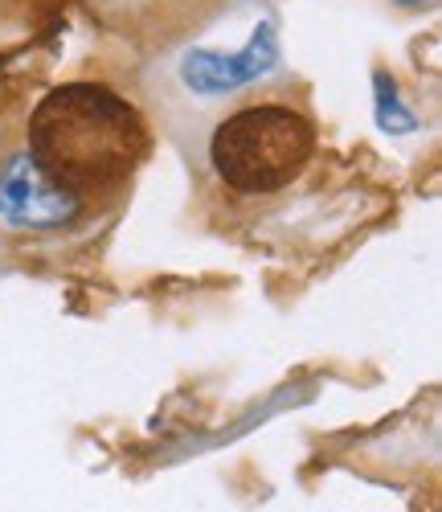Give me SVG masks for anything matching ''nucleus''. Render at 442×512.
Listing matches in <instances>:
<instances>
[{
    "mask_svg": "<svg viewBox=\"0 0 442 512\" xmlns=\"http://www.w3.org/2000/svg\"><path fill=\"white\" fill-rule=\"evenodd\" d=\"M152 148L144 111L103 82H62L29 115L25 152L58 189L95 205L115 197Z\"/></svg>",
    "mask_w": 442,
    "mask_h": 512,
    "instance_id": "obj_1",
    "label": "nucleus"
},
{
    "mask_svg": "<svg viewBox=\"0 0 442 512\" xmlns=\"http://www.w3.org/2000/svg\"><path fill=\"white\" fill-rule=\"evenodd\" d=\"M230 41L217 33V17L189 37L160 50L156 103L168 119H201L217 107H234L242 95L271 87L287 70L283 17L275 0H238Z\"/></svg>",
    "mask_w": 442,
    "mask_h": 512,
    "instance_id": "obj_2",
    "label": "nucleus"
},
{
    "mask_svg": "<svg viewBox=\"0 0 442 512\" xmlns=\"http://www.w3.org/2000/svg\"><path fill=\"white\" fill-rule=\"evenodd\" d=\"M320 148L312 111L287 99H250L217 115L205 136L213 177L242 197H271L291 189Z\"/></svg>",
    "mask_w": 442,
    "mask_h": 512,
    "instance_id": "obj_3",
    "label": "nucleus"
},
{
    "mask_svg": "<svg viewBox=\"0 0 442 512\" xmlns=\"http://www.w3.org/2000/svg\"><path fill=\"white\" fill-rule=\"evenodd\" d=\"M86 213H91V205H82L78 197L58 189L29 160V152H17L0 164V226L5 230H21V234L70 230Z\"/></svg>",
    "mask_w": 442,
    "mask_h": 512,
    "instance_id": "obj_4",
    "label": "nucleus"
},
{
    "mask_svg": "<svg viewBox=\"0 0 442 512\" xmlns=\"http://www.w3.org/2000/svg\"><path fill=\"white\" fill-rule=\"evenodd\" d=\"M234 0H91V13L111 33L148 41V46H172L193 29L209 25Z\"/></svg>",
    "mask_w": 442,
    "mask_h": 512,
    "instance_id": "obj_5",
    "label": "nucleus"
},
{
    "mask_svg": "<svg viewBox=\"0 0 442 512\" xmlns=\"http://www.w3.org/2000/svg\"><path fill=\"white\" fill-rule=\"evenodd\" d=\"M369 95H373V123L377 132L402 140V136H418L422 132V115L414 111V103L402 95V82L389 74V66H373L369 74Z\"/></svg>",
    "mask_w": 442,
    "mask_h": 512,
    "instance_id": "obj_6",
    "label": "nucleus"
},
{
    "mask_svg": "<svg viewBox=\"0 0 442 512\" xmlns=\"http://www.w3.org/2000/svg\"><path fill=\"white\" fill-rule=\"evenodd\" d=\"M54 0H0V46L29 37L41 21L50 17Z\"/></svg>",
    "mask_w": 442,
    "mask_h": 512,
    "instance_id": "obj_7",
    "label": "nucleus"
},
{
    "mask_svg": "<svg viewBox=\"0 0 442 512\" xmlns=\"http://www.w3.org/2000/svg\"><path fill=\"white\" fill-rule=\"evenodd\" d=\"M393 5H397V9H430L434 0H393Z\"/></svg>",
    "mask_w": 442,
    "mask_h": 512,
    "instance_id": "obj_8",
    "label": "nucleus"
}]
</instances>
